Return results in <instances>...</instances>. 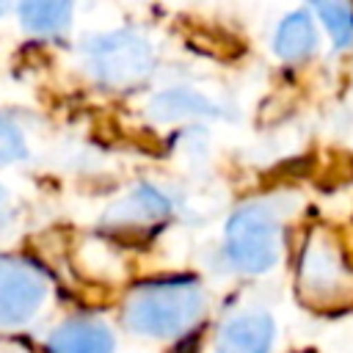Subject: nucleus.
I'll return each mask as SVG.
<instances>
[{
    "mask_svg": "<svg viewBox=\"0 0 353 353\" xmlns=\"http://www.w3.org/2000/svg\"><path fill=\"white\" fill-rule=\"evenodd\" d=\"M204 290L193 279H157L130 290L124 325L143 336H176L204 314Z\"/></svg>",
    "mask_w": 353,
    "mask_h": 353,
    "instance_id": "obj_1",
    "label": "nucleus"
},
{
    "mask_svg": "<svg viewBox=\"0 0 353 353\" xmlns=\"http://www.w3.org/2000/svg\"><path fill=\"white\" fill-rule=\"evenodd\" d=\"M295 295L314 312H331L353 303V265L339 240L323 226H314L301 243Z\"/></svg>",
    "mask_w": 353,
    "mask_h": 353,
    "instance_id": "obj_2",
    "label": "nucleus"
},
{
    "mask_svg": "<svg viewBox=\"0 0 353 353\" xmlns=\"http://www.w3.org/2000/svg\"><path fill=\"white\" fill-rule=\"evenodd\" d=\"M281 226L262 201L243 204L226 221V256L245 273H268L279 262Z\"/></svg>",
    "mask_w": 353,
    "mask_h": 353,
    "instance_id": "obj_3",
    "label": "nucleus"
},
{
    "mask_svg": "<svg viewBox=\"0 0 353 353\" xmlns=\"http://www.w3.org/2000/svg\"><path fill=\"white\" fill-rule=\"evenodd\" d=\"M85 61L94 77L105 85L121 88L143 80L154 66L152 44L135 30H113L85 39Z\"/></svg>",
    "mask_w": 353,
    "mask_h": 353,
    "instance_id": "obj_4",
    "label": "nucleus"
},
{
    "mask_svg": "<svg viewBox=\"0 0 353 353\" xmlns=\"http://www.w3.org/2000/svg\"><path fill=\"white\" fill-rule=\"evenodd\" d=\"M47 276L22 256L0 254V325H22L47 301Z\"/></svg>",
    "mask_w": 353,
    "mask_h": 353,
    "instance_id": "obj_5",
    "label": "nucleus"
},
{
    "mask_svg": "<svg viewBox=\"0 0 353 353\" xmlns=\"http://www.w3.org/2000/svg\"><path fill=\"white\" fill-rule=\"evenodd\" d=\"M171 215V201L154 185H135L121 201L105 212V226L113 229H143L163 223Z\"/></svg>",
    "mask_w": 353,
    "mask_h": 353,
    "instance_id": "obj_6",
    "label": "nucleus"
},
{
    "mask_svg": "<svg viewBox=\"0 0 353 353\" xmlns=\"http://www.w3.org/2000/svg\"><path fill=\"white\" fill-rule=\"evenodd\" d=\"M276 323L268 312H245L226 320L215 339V353H270Z\"/></svg>",
    "mask_w": 353,
    "mask_h": 353,
    "instance_id": "obj_7",
    "label": "nucleus"
},
{
    "mask_svg": "<svg viewBox=\"0 0 353 353\" xmlns=\"http://www.w3.org/2000/svg\"><path fill=\"white\" fill-rule=\"evenodd\" d=\"M116 342L105 323L91 317L63 320L47 339V353H113Z\"/></svg>",
    "mask_w": 353,
    "mask_h": 353,
    "instance_id": "obj_8",
    "label": "nucleus"
},
{
    "mask_svg": "<svg viewBox=\"0 0 353 353\" xmlns=\"http://www.w3.org/2000/svg\"><path fill=\"white\" fill-rule=\"evenodd\" d=\"M317 47V28L306 11H290L273 36V50L284 61H303Z\"/></svg>",
    "mask_w": 353,
    "mask_h": 353,
    "instance_id": "obj_9",
    "label": "nucleus"
},
{
    "mask_svg": "<svg viewBox=\"0 0 353 353\" xmlns=\"http://www.w3.org/2000/svg\"><path fill=\"white\" fill-rule=\"evenodd\" d=\"M149 116L157 121H182V119H196V116H218V108L199 91L171 88V91H160L149 102Z\"/></svg>",
    "mask_w": 353,
    "mask_h": 353,
    "instance_id": "obj_10",
    "label": "nucleus"
},
{
    "mask_svg": "<svg viewBox=\"0 0 353 353\" xmlns=\"http://www.w3.org/2000/svg\"><path fill=\"white\" fill-rule=\"evenodd\" d=\"M19 22L28 33H61L72 22V3L66 0H28L19 6Z\"/></svg>",
    "mask_w": 353,
    "mask_h": 353,
    "instance_id": "obj_11",
    "label": "nucleus"
},
{
    "mask_svg": "<svg viewBox=\"0 0 353 353\" xmlns=\"http://www.w3.org/2000/svg\"><path fill=\"white\" fill-rule=\"evenodd\" d=\"M314 11L320 14V19L328 28L336 47H350L353 44V6H347V3H317Z\"/></svg>",
    "mask_w": 353,
    "mask_h": 353,
    "instance_id": "obj_12",
    "label": "nucleus"
},
{
    "mask_svg": "<svg viewBox=\"0 0 353 353\" xmlns=\"http://www.w3.org/2000/svg\"><path fill=\"white\" fill-rule=\"evenodd\" d=\"M28 157V143L22 138V132L17 130V124H11L6 116H0V165L17 163Z\"/></svg>",
    "mask_w": 353,
    "mask_h": 353,
    "instance_id": "obj_13",
    "label": "nucleus"
},
{
    "mask_svg": "<svg viewBox=\"0 0 353 353\" xmlns=\"http://www.w3.org/2000/svg\"><path fill=\"white\" fill-rule=\"evenodd\" d=\"M6 199H8V196H6V188L0 185V212H3V207H6Z\"/></svg>",
    "mask_w": 353,
    "mask_h": 353,
    "instance_id": "obj_14",
    "label": "nucleus"
}]
</instances>
